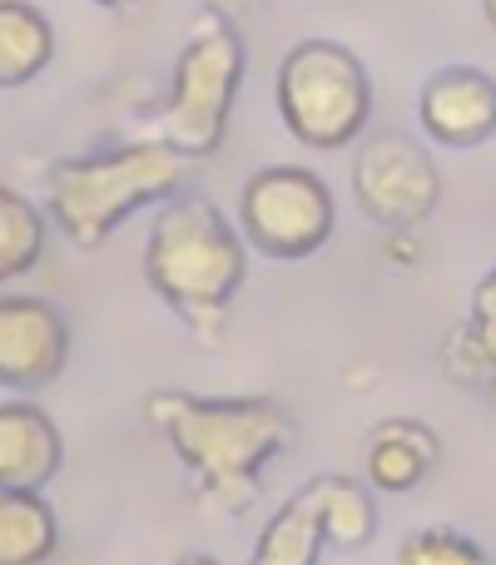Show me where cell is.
Returning <instances> with one entry per match:
<instances>
[{
	"instance_id": "10",
	"label": "cell",
	"mask_w": 496,
	"mask_h": 565,
	"mask_svg": "<svg viewBox=\"0 0 496 565\" xmlns=\"http://www.w3.org/2000/svg\"><path fill=\"white\" fill-rule=\"evenodd\" d=\"M65 461L60 427L35 402H0V491H40Z\"/></svg>"
},
{
	"instance_id": "13",
	"label": "cell",
	"mask_w": 496,
	"mask_h": 565,
	"mask_svg": "<svg viewBox=\"0 0 496 565\" xmlns=\"http://www.w3.org/2000/svg\"><path fill=\"white\" fill-rule=\"evenodd\" d=\"M55 546V507L40 491H0V565H45Z\"/></svg>"
},
{
	"instance_id": "1",
	"label": "cell",
	"mask_w": 496,
	"mask_h": 565,
	"mask_svg": "<svg viewBox=\"0 0 496 565\" xmlns=\"http://www.w3.org/2000/svg\"><path fill=\"white\" fill-rule=\"evenodd\" d=\"M145 417L184 461L194 497L219 516H244L258 501L263 467L283 457L298 437V422L273 397L149 392Z\"/></svg>"
},
{
	"instance_id": "6",
	"label": "cell",
	"mask_w": 496,
	"mask_h": 565,
	"mask_svg": "<svg viewBox=\"0 0 496 565\" xmlns=\"http://www.w3.org/2000/svg\"><path fill=\"white\" fill-rule=\"evenodd\" d=\"M239 224H244V244L253 254L278 258V264H298V258H313L328 244L333 224H338V209H333V189L313 169L273 164V169H258L244 184Z\"/></svg>"
},
{
	"instance_id": "20",
	"label": "cell",
	"mask_w": 496,
	"mask_h": 565,
	"mask_svg": "<svg viewBox=\"0 0 496 565\" xmlns=\"http://www.w3.org/2000/svg\"><path fill=\"white\" fill-rule=\"evenodd\" d=\"M214 15H224V20H239V15H249L253 6H263V0H204Z\"/></svg>"
},
{
	"instance_id": "11",
	"label": "cell",
	"mask_w": 496,
	"mask_h": 565,
	"mask_svg": "<svg viewBox=\"0 0 496 565\" xmlns=\"http://www.w3.org/2000/svg\"><path fill=\"white\" fill-rule=\"evenodd\" d=\"M437 457H442V447L432 427H422L412 417H382L368 431V487L392 491V497L418 491L432 477Z\"/></svg>"
},
{
	"instance_id": "5",
	"label": "cell",
	"mask_w": 496,
	"mask_h": 565,
	"mask_svg": "<svg viewBox=\"0 0 496 565\" xmlns=\"http://www.w3.org/2000/svg\"><path fill=\"white\" fill-rule=\"evenodd\" d=\"M278 115L308 149H342L372 119L368 65L338 40H298L278 65Z\"/></svg>"
},
{
	"instance_id": "18",
	"label": "cell",
	"mask_w": 496,
	"mask_h": 565,
	"mask_svg": "<svg viewBox=\"0 0 496 565\" xmlns=\"http://www.w3.org/2000/svg\"><path fill=\"white\" fill-rule=\"evenodd\" d=\"M398 565H492V561H487V551H482L477 541H467L462 531L428 526V531H412L398 546Z\"/></svg>"
},
{
	"instance_id": "12",
	"label": "cell",
	"mask_w": 496,
	"mask_h": 565,
	"mask_svg": "<svg viewBox=\"0 0 496 565\" xmlns=\"http://www.w3.org/2000/svg\"><path fill=\"white\" fill-rule=\"evenodd\" d=\"M55 60V25L30 0H0V89H20Z\"/></svg>"
},
{
	"instance_id": "19",
	"label": "cell",
	"mask_w": 496,
	"mask_h": 565,
	"mask_svg": "<svg viewBox=\"0 0 496 565\" xmlns=\"http://www.w3.org/2000/svg\"><path fill=\"white\" fill-rule=\"evenodd\" d=\"M472 312H477V318H492V322H496V268L477 282V292H472Z\"/></svg>"
},
{
	"instance_id": "8",
	"label": "cell",
	"mask_w": 496,
	"mask_h": 565,
	"mask_svg": "<svg viewBox=\"0 0 496 565\" xmlns=\"http://www.w3.org/2000/svg\"><path fill=\"white\" fill-rule=\"evenodd\" d=\"M70 328L65 312L35 292H6L0 298V387L35 392L65 372Z\"/></svg>"
},
{
	"instance_id": "7",
	"label": "cell",
	"mask_w": 496,
	"mask_h": 565,
	"mask_svg": "<svg viewBox=\"0 0 496 565\" xmlns=\"http://www.w3.org/2000/svg\"><path fill=\"white\" fill-rule=\"evenodd\" d=\"M352 199L372 224L408 234L442 204V174L422 145L402 135H372L352 159Z\"/></svg>"
},
{
	"instance_id": "9",
	"label": "cell",
	"mask_w": 496,
	"mask_h": 565,
	"mask_svg": "<svg viewBox=\"0 0 496 565\" xmlns=\"http://www.w3.org/2000/svg\"><path fill=\"white\" fill-rule=\"evenodd\" d=\"M418 125L447 149H477L496 135V79L487 70L452 65L422 85Z\"/></svg>"
},
{
	"instance_id": "4",
	"label": "cell",
	"mask_w": 496,
	"mask_h": 565,
	"mask_svg": "<svg viewBox=\"0 0 496 565\" xmlns=\"http://www.w3.org/2000/svg\"><path fill=\"white\" fill-rule=\"evenodd\" d=\"M239 85H244V40L234 20L209 10L175 60L169 99L155 115V139H165L184 159H209L229 135Z\"/></svg>"
},
{
	"instance_id": "15",
	"label": "cell",
	"mask_w": 496,
	"mask_h": 565,
	"mask_svg": "<svg viewBox=\"0 0 496 565\" xmlns=\"http://www.w3.org/2000/svg\"><path fill=\"white\" fill-rule=\"evenodd\" d=\"M323 546H328V536H323V521L313 511V497L298 491L293 501H283L273 511V521L263 526L249 565H318Z\"/></svg>"
},
{
	"instance_id": "14",
	"label": "cell",
	"mask_w": 496,
	"mask_h": 565,
	"mask_svg": "<svg viewBox=\"0 0 496 565\" xmlns=\"http://www.w3.org/2000/svg\"><path fill=\"white\" fill-rule=\"evenodd\" d=\"M313 497V511L323 521V536L328 546H368L372 531H378V507H372V491L352 477H313L303 487Z\"/></svg>"
},
{
	"instance_id": "22",
	"label": "cell",
	"mask_w": 496,
	"mask_h": 565,
	"mask_svg": "<svg viewBox=\"0 0 496 565\" xmlns=\"http://www.w3.org/2000/svg\"><path fill=\"white\" fill-rule=\"evenodd\" d=\"M175 565H219L214 556H184V561H175Z\"/></svg>"
},
{
	"instance_id": "16",
	"label": "cell",
	"mask_w": 496,
	"mask_h": 565,
	"mask_svg": "<svg viewBox=\"0 0 496 565\" xmlns=\"http://www.w3.org/2000/svg\"><path fill=\"white\" fill-rule=\"evenodd\" d=\"M45 254V214L20 189L0 184V282L25 278Z\"/></svg>"
},
{
	"instance_id": "17",
	"label": "cell",
	"mask_w": 496,
	"mask_h": 565,
	"mask_svg": "<svg viewBox=\"0 0 496 565\" xmlns=\"http://www.w3.org/2000/svg\"><path fill=\"white\" fill-rule=\"evenodd\" d=\"M442 362L457 382L477 387V382H496V322L492 318H462L457 328L442 338Z\"/></svg>"
},
{
	"instance_id": "23",
	"label": "cell",
	"mask_w": 496,
	"mask_h": 565,
	"mask_svg": "<svg viewBox=\"0 0 496 565\" xmlns=\"http://www.w3.org/2000/svg\"><path fill=\"white\" fill-rule=\"evenodd\" d=\"M482 10H487V25L496 30V0H482Z\"/></svg>"
},
{
	"instance_id": "3",
	"label": "cell",
	"mask_w": 496,
	"mask_h": 565,
	"mask_svg": "<svg viewBox=\"0 0 496 565\" xmlns=\"http://www.w3.org/2000/svg\"><path fill=\"white\" fill-rule=\"evenodd\" d=\"M189 159L175 154L165 139H135L109 154H80L60 159L45 174V204L55 228L80 248L95 254L109 244L129 214L149 204H165L184 189Z\"/></svg>"
},
{
	"instance_id": "21",
	"label": "cell",
	"mask_w": 496,
	"mask_h": 565,
	"mask_svg": "<svg viewBox=\"0 0 496 565\" xmlns=\"http://www.w3.org/2000/svg\"><path fill=\"white\" fill-rule=\"evenodd\" d=\"M95 6H105V10H135L139 0H95Z\"/></svg>"
},
{
	"instance_id": "2",
	"label": "cell",
	"mask_w": 496,
	"mask_h": 565,
	"mask_svg": "<svg viewBox=\"0 0 496 565\" xmlns=\"http://www.w3.org/2000/svg\"><path fill=\"white\" fill-rule=\"evenodd\" d=\"M145 282L199 338H214L229 302L249 282V244L209 199L175 194L149 224Z\"/></svg>"
}]
</instances>
